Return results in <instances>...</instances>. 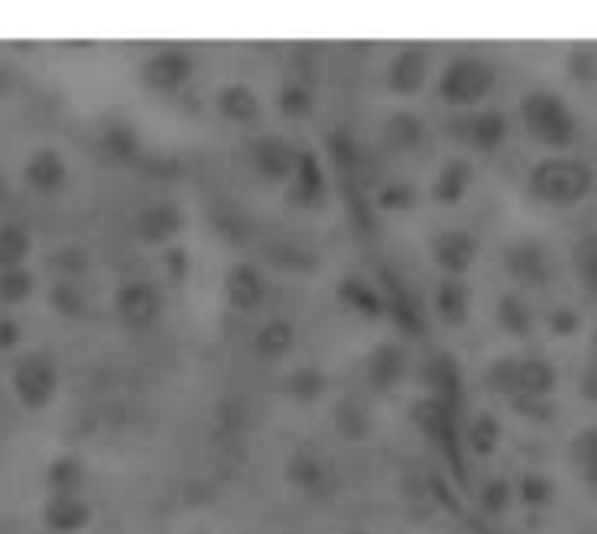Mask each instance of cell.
Instances as JSON below:
<instances>
[{"instance_id":"1","label":"cell","mask_w":597,"mask_h":534,"mask_svg":"<svg viewBox=\"0 0 597 534\" xmlns=\"http://www.w3.org/2000/svg\"><path fill=\"white\" fill-rule=\"evenodd\" d=\"M520 127L528 130V137L548 151H566L577 140V115L566 105L563 94L548 88H532L520 94L517 102Z\"/></svg>"},{"instance_id":"2","label":"cell","mask_w":597,"mask_h":534,"mask_svg":"<svg viewBox=\"0 0 597 534\" xmlns=\"http://www.w3.org/2000/svg\"><path fill=\"white\" fill-rule=\"evenodd\" d=\"M594 168L580 158H542L528 172V197L545 206H573L590 197Z\"/></svg>"},{"instance_id":"3","label":"cell","mask_w":597,"mask_h":534,"mask_svg":"<svg viewBox=\"0 0 597 534\" xmlns=\"http://www.w3.org/2000/svg\"><path fill=\"white\" fill-rule=\"evenodd\" d=\"M496 88V67L486 57L462 53L455 60H447V67L437 78V94L455 109H472L483 105Z\"/></svg>"},{"instance_id":"4","label":"cell","mask_w":597,"mask_h":534,"mask_svg":"<svg viewBox=\"0 0 597 534\" xmlns=\"http://www.w3.org/2000/svg\"><path fill=\"white\" fill-rule=\"evenodd\" d=\"M11 392L21 405L32 409V412L53 405V399L60 392V371H57L53 356H45L42 350L21 353L11 363Z\"/></svg>"},{"instance_id":"5","label":"cell","mask_w":597,"mask_h":534,"mask_svg":"<svg viewBox=\"0 0 597 534\" xmlns=\"http://www.w3.org/2000/svg\"><path fill=\"white\" fill-rule=\"evenodd\" d=\"M140 81L148 84L151 91H158V94H175V91H182L189 81H193V74H196V57H193V50L189 46H179V42H172V46H158V50H151L148 57L140 60Z\"/></svg>"},{"instance_id":"6","label":"cell","mask_w":597,"mask_h":534,"mask_svg":"<svg viewBox=\"0 0 597 534\" xmlns=\"http://www.w3.org/2000/svg\"><path fill=\"white\" fill-rule=\"evenodd\" d=\"M112 308L127 329L143 332V329L158 325V319L164 314V294L151 280H123L112 294Z\"/></svg>"},{"instance_id":"7","label":"cell","mask_w":597,"mask_h":534,"mask_svg":"<svg viewBox=\"0 0 597 534\" xmlns=\"http://www.w3.org/2000/svg\"><path fill=\"white\" fill-rule=\"evenodd\" d=\"M504 270L514 283L542 290L553 280V255H548V245L535 234H520L504 245Z\"/></svg>"},{"instance_id":"8","label":"cell","mask_w":597,"mask_h":534,"mask_svg":"<svg viewBox=\"0 0 597 534\" xmlns=\"http://www.w3.org/2000/svg\"><path fill=\"white\" fill-rule=\"evenodd\" d=\"M328 197V179H325V164L312 148L297 151L294 175L286 182V200L301 210H322Z\"/></svg>"},{"instance_id":"9","label":"cell","mask_w":597,"mask_h":534,"mask_svg":"<svg viewBox=\"0 0 597 534\" xmlns=\"http://www.w3.org/2000/svg\"><path fill=\"white\" fill-rule=\"evenodd\" d=\"M224 298H227V304L234 311L252 314V311H259L262 304H266L270 280H266V273H262L255 262L237 259V262L227 265V273H224Z\"/></svg>"},{"instance_id":"10","label":"cell","mask_w":597,"mask_h":534,"mask_svg":"<svg viewBox=\"0 0 597 534\" xmlns=\"http://www.w3.org/2000/svg\"><path fill=\"white\" fill-rule=\"evenodd\" d=\"M185 231V210L172 200L148 203L133 213V234L143 245H169Z\"/></svg>"},{"instance_id":"11","label":"cell","mask_w":597,"mask_h":534,"mask_svg":"<svg viewBox=\"0 0 597 534\" xmlns=\"http://www.w3.org/2000/svg\"><path fill=\"white\" fill-rule=\"evenodd\" d=\"M429 255L441 265L447 276H465L472 270V262L479 259V238L468 228H444L429 238Z\"/></svg>"},{"instance_id":"12","label":"cell","mask_w":597,"mask_h":534,"mask_svg":"<svg viewBox=\"0 0 597 534\" xmlns=\"http://www.w3.org/2000/svg\"><path fill=\"white\" fill-rule=\"evenodd\" d=\"M249 161H252L259 179H266V182H291L294 164H297V148H294V143H286L283 137H276V133H266V137H255L252 140Z\"/></svg>"},{"instance_id":"13","label":"cell","mask_w":597,"mask_h":534,"mask_svg":"<svg viewBox=\"0 0 597 534\" xmlns=\"http://www.w3.org/2000/svg\"><path fill=\"white\" fill-rule=\"evenodd\" d=\"M21 179H26V185L32 192H42V197H53V192H60L70 179V164L63 158V151L57 148H36L26 164H21Z\"/></svg>"},{"instance_id":"14","label":"cell","mask_w":597,"mask_h":534,"mask_svg":"<svg viewBox=\"0 0 597 534\" xmlns=\"http://www.w3.org/2000/svg\"><path fill=\"white\" fill-rule=\"evenodd\" d=\"M413 420L429 441H437L447 454H455V444H458V409L455 405L423 395L413 402Z\"/></svg>"},{"instance_id":"15","label":"cell","mask_w":597,"mask_h":534,"mask_svg":"<svg viewBox=\"0 0 597 534\" xmlns=\"http://www.w3.org/2000/svg\"><path fill=\"white\" fill-rule=\"evenodd\" d=\"M429 81V46L405 42L388 63V88L395 94H416Z\"/></svg>"},{"instance_id":"16","label":"cell","mask_w":597,"mask_h":534,"mask_svg":"<svg viewBox=\"0 0 597 534\" xmlns=\"http://www.w3.org/2000/svg\"><path fill=\"white\" fill-rule=\"evenodd\" d=\"M42 531L50 534H81L94 521V506L84 496H50L42 503Z\"/></svg>"},{"instance_id":"17","label":"cell","mask_w":597,"mask_h":534,"mask_svg":"<svg viewBox=\"0 0 597 534\" xmlns=\"http://www.w3.org/2000/svg\"><path fill=\"white\" fill-rule=\"evenodd\" d=\"M367 384L374 392H395L402 384L405 371H409V356H405L402 343L395 339H385V343H377L371 353H367Z\"/></svg>"},{"instance_id":"18","label":"cell","mask_w":597,"mask_h":534,"mask_svg":"<svg viewBox=\"0 0 597 534\" xmlns=\"http://www.w3.org/2000/svg\"><path fill=\"white\" fill-rule=\"evenodd\" d=\"M283 478L291 490L304 493V496H322L328 490V482H332V472L325 461L315 454V451H307V447H297L291 457H286V465H283Z\"/></svg>"},{"instance_id":"19","label":"cell","mask_w":597,"mask_h":534,"mask_svg":"<svg viewBox=\"0 0 597 534\" xmlns=\"http://www.w3.org/2000/svg\"><path fill=\"white\" fill-rule=\"evenodd\" d=\"M336 298L343 301V308H350L353 314H361V319H367V322H377L388 314L385 290L371 280H364V276H356V273H346L336 283Z\"/></svg>"},{"instance_id":"20","label":"cell","mask_w":597,"mask_h":534,"mask_svg":"<svg viewBox=\"0 0 597 534\" xmlns=\"http://www.w3.org/2000/svg\"><path fill=\"white\" fill-rule=\"evenodd\" d=\"M423 384L429 387V399H441L447 405H462V367H458V360L451 356V353H434L426 363H423Z\"/></svg>"},{"instance_id":"21","label":"cell","mask_w":597,"mask_h":534,"mask_svg":"<svg viewBox=\"0 0 597 534\" xmlns=\"http://www.w3.org/2000/svg\"><path fill=\"white\" fill-rule=\"evenodd\" d=\"M507 133H510V119L504 109H479L465 119V140L479 154H493L504 148Z\"/></svg>"},{"instance_id":"22","label":"cell","mask_w":597,"mask_h":534,"mask_svg":"<svg viewBox=\"0 0 597 534\" xmlns=\"http://www.w3.org/2000/svg\"><path fill=\"white\" fill-rule=\"evenodd\" d=\"M559 371L545 356H517V395L514 399H553Z\"/></svg>"},{"instance_id":"23","label":"cell","mask_w":597,"mask_h":534,"mask_svg":"<svg viewBox=\"0 0 597 534\" xmlns=\"http://www.w3.org/2000/svg\"><path fill=\"white\" fill-rule=\"evenodd\" d=\"M99 140H102V151L115 161H136L140 158V130L130 123L127 115L119 112H109L99 119Z\"/></svg>"},{"instance_id":"24","label":"cell","mask_w":597,"mask_h":534,"mask_svg":"<svg viewBox=\"0 0 597 534\" xmlns=\"http://www.w3.org/2000/svg\"><path fill=\"white\" fill-rule=\"evenodd\" d=\"M472 182H475L472 164L465 158H447L437 168L434 185H429V197H434V203H441V206H458L468 197Z\"/></svg>"},{"instance_id":"25","label":"cell","mask_w":597,"mask_h":534,"mask_svg":"<svg viewBox=\"0 0 597 534\" xmlns=\"http://www.w3.org/2000/svg\"><path fill=\"white\" fill-rule=\"evenodd\" d=\"M217 112L234 127H252L262 119V99L255 94V88H249L245 81H231L217 91Z\"/></svg>"},{"instance_id":"26","label":"cell","mask_w":597,"mask_h":534,"mask_svg":"<svg viewBox=\"0 0 597 534\" xmlns=\"http://www.w3.org/2000/svg\"><path fill=\"white\" fill-rule=\"evenodd\" d=\"M297 346V325L291 319H270L262 322L252 335V353L259 360H286Z\"/></svg>"},{"instance_id":"27","label":"cell","mask_w":597,"mask_h":534,"mask_svg":"<svg viewBox=\"0 0 597 534\" xmlns=\"http://www.w3.org/2000/svg\"><path fill=\"white\" fill-rule=\"evenodd\" d=\"M434 308L441 314V322L451 325V329H458L468 322V314H472V294H468V283L458 280V276H444L434 290Z\"/></svg>"},{"instance_id":"28","label":"cell","mask_w":597,"mask_h":534,"mask_svg":"<svg viewBox=\"0 0 597 534\" xmlns=\"http://www.w3.org/2000/svg\"><path fill=\"white\" fill-rule=\"evenodd\" d=\"M381 137H385V143L392 151L398 154H413L423 148V140H426V123H423V115L416 112H392L385 119V127H381Z\"/></svg>"},{"instance_id":"29","label":"cell","mask_w":597,"mask_h":534,"mask_svg":"<svg viewBox=\"0 0 597 534\" xmlns=\"http://www.w3.org/2000/svg\"><path fill=\"white\" fill-rule=\"evenodd\" d=\"M88 482V465L81 454H57L45 468V485L53 496H81V485Z\"/></svg>"},{"instance_id":"30","label":"cell","mask_w":597,"mask_h":534,"mask_svg":"<svg viewBox=\"0 0 597 534\" xmlns=\"http://www.w3.org/2000/svg\"><path fill=\"white\" fill-rule=\"evenodd\" d=\"M496 322L507 335L528 339L535 332V311L517 294V290H507V294H499V301H496Z\"/></svg>"},{"instance_id":"31","label":"cell","mask_w":597,"mask_h":534,"mask_svg":"<svg viewBox=\"0 0 597 534\" xmlns=\"http://www.w3.org/2000/svg\"><path fill=\"white\" fill-rule=\"evenodd\" d=\"M385 298H388V314L398 322V329L402 332H409V335H419L423 332V308H419V301L409 294V290H398V283H395V276L385 270Z\"/></svg>"},{"instance_id":"32","label":"cell","mask_w":597,"mask_h":534,"mask_svg":"<svg viewBox=\"0 0 597 534\" xmlns=\"http://www.w3.org/2000/svg\"><path fill=\"white\" fill-rule=\"evenodd\" d=\"M29 255H32V231L18 221L0 224V273L29 265Z\"/></svg>"},{"instance_id":"33","label":"cell","mask_w":597,"mask_h":534,"mask_svg":"<svg viewBox=\"0 0 597 534\" xmlns=\"http://www.w3.org/2000/svg\"><path fill=\"white\" fill-rule=\"evenodd\" d=\"M325 387H328V377L315 363H297V367L283 377V392L294 402H318L325 395Z\"/></svg>"},{"instance_id":"34","label":"cell","mask_w":597,"mask_h":534,"mask_svg":"<svg viewBox=\"0 0 597 534\" xmlns=\"http://www.w3.org/2000/svg\"><path fill=\"white\" fill-rule=\"evenodd\" d=\"M499 441H504V423H499L496 412H479L472 423H468V433H465V444L475 457H489L496 454Z\"/></svg>"},{"instance_id":"35","label":"cell","mask_w":597,"mask_h":534,"mask_svg":"<svg viewBox=\"0 0 597 534\" xmlns=\"http://www.w3.org/2000/svg\"><path fill=\"white\" fill-rule=\"evenodd\" d=\"M276 109L286 115V119H304L315 112V88L307 81H283L280 91H276Z\"/></svg>"},{"instance_id":"36","label":"cell","mask_w":597,"mask_h":534,"mask_svg":"<svg viewBox=\"0 0 597 534\" xmlns=\"http://www.w3.org/2000/svg\"><path fill=\"white\" fill-rule=\"evenodd\" d=\"M328 154L343 175H353L356 168H361V140H356V133L350 127L328 130Z\"/></svg>"},{"instance_id":"37","label":"cell","mask_w":597,"mask_h":534,"mask_svg":"<svg viewBox=\"0 0 597 534\" xmlns=\"http://www.w3.org/2000/svg\"><path fill=\"white\" fill-rule=\"evenodd\" d=\"M336 430L340 436H346L350 444H361L371 436V416H367V409L356 402V399H343L336 405Z\"/></svg>"},{"instance_id":"38","label":"cell","mask_w":597,"mask_h":534,"mask_svg":"<svg viewBox=\"0 0 597 534\" xmlns=\"http://www.w3.org/2000/svg\"><path fill=\"white\" fill-rule=\"evenodd\" d=\"M50 308L57 314H63V319H81V314H88V294L81 290L78 280H53L50 286Z\"/></svg>"},{"instance_id":"39","label":"cell","mask_w":597,"mask_h":534,"mask_svg":"<svg viewBox=\"0 0 597 534\" xmlns=\"http://www.w3.org/2000/svg\"><path fill=\"white\" fill-rule=\"evenodd\" d=\"M514 496H517L524 506H532V510L548 506V503L556 500V482L548 478L545 472H524V475L514 482Z\"/></svg>"},{"instance_id":"40","label":"cell","mask_w":597,"mask_h":534,"mask_svg":"<svg viewBox=\"0 0 597 534\" xmlns=\"http://www.w3.org/2000/svg\"><path fill=\"white\" fill-rule=\"evenodd\" d=\"M573 270H577V280L584 283L587 294L597 298V231L584 234L573 245Z\"/></svg>"},{"instance_id":"41","label":"cell","mask_w":597,"mask_h":534,"mask_svg":"<svg viewBox=\"0 0 597 534\" xmlns=\"http://www.w3.org/2000/svg\"><path fill=\"white\" fill-rule=\"evenodd\" d=\"M510 503H514V482H510L507 475H489V478L479 485V506H483V514L499 517V514H507Z\"/></svg>"},{"instance_id":"42","label":"cell","mask_w":597,"mask_h":534,"mask_svg":"<svg viewBox=\"0 0 597 534\" xmlns=\"http://www.w3.org/2000/svg\"><path fill=\"white\" fill-rule=\"evenodd\" d=\"M32 290H36V276H32L29 265L0 273V304L14 308V304H21V301H29Z\"/></svg>"},{"instance_id":"43","label":"cell","mask_w":597,"mask_h":534,"mask_svg":"<svg viewBox=\"0 0 597 534\" xmlns=\"http://www.w3.org/2000/svg\"><path fill=\"white\" fill-rule=\"evenodd\" d=\"M374 206L385 213H405L416 206V189L409 182H388L374 192Z\"/></svg>"},{"instance_id":"44","label":"cell","mask_w":597,"mask_h":534,"mask_svg":"<svg viewBox=\"0 0 597 534\" xmlns=\"http://www.w3.org/2000/svg\"><path fill=\"white\" fill-rule=\"evenodd\" d=\"M545 325L553 335L559 339H573V335H580L584 329V319H580V311L577 308H569V304H553L545 311Z\"/></svg>"},{"instance_id":"45","label":"cell","mask_w":597,"mask_h":534,"mask_svg":"<svg viewBox=\"0 0 597 534\" xmlns=\"http://www.w3.org/2000/svg\"><path fill=\"white\" fill-rule=\"evenodd\" d=\"M486 381L499 395H517V356H499L489 363Z\"/></svg>"},{"instance_id":"46","label":"cell","mask_w":597,"mask_h":534,"mask_svg":"<svg viewBox=\"0 0 597 534\" xmlns=\"http://www.w3.org/2000/svg\"><path fill=\"white\" fill-rule=\"evenodd\" d=\"M566 70H569V78L580 81V84L597 81V53L590 50V46H573L569 60H566Z\"/></svg>"},{"instance_id":"47","label":"cell","mask_w":597,"mask_h":534,"mask_svg":"<svg viewBox=\"0 0 597 534\" xmlns=\"http://www.w3.org/2000/svg\"><path fill=\"white\" fill-rule=\"evenodd\" d=\"M569 457L577 461L580 468H587L590 461H597V426H584L573 433V441H569Z\"/></svg>"},{"instance_id":"48","label":"cell","mask_w":597,"mask_h":534,"mask_svg":"<svg viewBox=\"0 0 597 534\" xmlns=\"http://www.w3.org/2000/svg\"><path fill=\"white\" fill-rule=\"evenodd\" d=\"M21 335H26L21 322L11 319V314H4V319H0V350H18L21 346Z\"/></svg>"},{"instance_id":"49","label":"cell","mask_w":597,"mask_h":534,"mask_svg":"<svg viewBox=\"0 0 597 534\" xmlns=\"http://www.w3.org/2000/svg\"><path fill=\"white\" fill-rule=\"evenodd\" d=\"M517 409L535 416V423H553V416H556V409L548 405V399H517Z\"/></svg>"},{"instance_id":"50","label":"cell","mask_w":597,"mask_h":534,"mask_svg":"<svg viewBox=\"0 0 597 534\" xmlns=\"http://www.w3.org/2000/svg\"><path fill=\"white\" fill-rule=\"evenodd\" d=\"M580 395L587 402H597V360H590L584 367V374H580Z\"/></svg>"},{"instance_id":"51","label":"cell","mask_w":597,"mask_h":534,"mask_svg":"<svg viewBox=\"0 0 597 534\" xmlns=\"http://www.w3.org/2000/svg\"><path fill=\"white\" fill-rule=\"evenodd\" d=\"M164 259L172 262V273H175V276L185 273V249H169V252H164Z\"/></svg>"},{"instance_id":"52","label":"cell","mask_w":597,"mask_h":534,"mask_svg":"<svg viewBox=\"0 0 597 534\" xmlns=\"http://www.w3.org/2000/svg\"><path fill=\"white\" fill-rule=\"evenodd\" d=\"M580 472H584V478H587L590 490L597 493V461H590V465H587V468H580Z\"/></svg>"},{"instance_id":"53","label":"cell","mask_w":597,"mask_h":534,"mask_svg":"<svg viewBox=\"0 0 597 534\" xmlns=\"http://www.w3.org/2000/svg\"><path fill=\"white\" fill-rule=\"evenodd\" d=\"M590 360H597V332L590 335Z\"/></svg>"},{"instance_id":"54","label":"cell","mask_w":597,"mask_h":534,"mask_svg":"<svg viewBox=\"0 0 597 534\" xmlns=\"http://www.w3.org/2000/svg\"><path fill=\"white\" fill-rule=\"evenodd\" d=\"M343 534H374V531H361V527H356V531H343Z\"/></svg>"},{"instance_id":"55","label":"cell","mask_w":597,"mask_h":534,"mask_svg":"<svg viewBox=\"0 0 597 534\" xmlns=\"http://www.w3.org/2000/svg\"><path fill=\"white\" fill-rule=\"evenodd\" d=\"M0 200H4V179H0Z\"/></svg>"},{"instance_id":"56","label":"cell","mask_w":597,"mask_h":534,"mask_svg":"<svg viewBox=\"0 0 597 534\" xmlns=\"http://www.w3.org/2000/svg\"><path fill=\"white\" fill-rule=\"evenodd\" d=\"M584 534H597V527H590V531H584Z\"/></svg>"},{"instance_id":"57","label":"cell","mask_w":597,"mask_h":534,"mask_svg":"<svg viewBox=\"0 0 597 534\" xmlns=\"http://www.w3.org/2000/svg\"><path fill=\"white\" fill-rule=\"evenodd\" d=\"M39 534H50V531H39Z\"/></svg>"}]
</instances>
